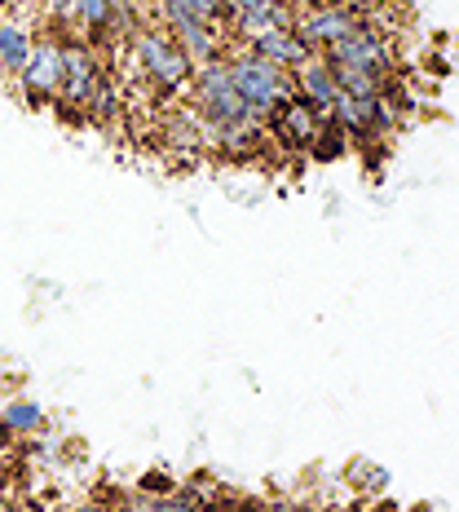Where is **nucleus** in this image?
I'll return each mask as SVG.
<instances>
[{"label":"nucleus","instance_id":"nucleus-1","mask_svg":"<svg viewBox=\"0 0 459 512\" xmlns=\"http://www.w3.org/2000/svg\"><path fill=\"white\" fill-rule=\"evenodd\" d=\"M124 53L133 62L137 80L151 84L159 98H186L190 80H195V62L177 45V36L164 23H137L124 36Z\"/></svg>","mask_w":459,"mask_h":512},{"label":"nucleus","instance_id":"nucleus-2","mask_svg":"<svg viewBox=\"0 0 459 512\" xmlns=\"http://www.w3.org/2000/svg\"><path fill=\"white\" fill-rule=\"evenodd\" d=\"M186 102L195 106L199 115H204V124H208V142H212V133H226V128L265 124V120H256L248 106H243L239 89H234V80H230L226 53H221V58L199 62V67H195V80H190Z\"/></svg>","mask_w":459,"mask_h":512},{"label":"nucleus","instance_id":"nucleus-3","mask_svg":"<svg viewBox=\"0 0 459 512\" xmlns=\"http://www.w3.org/2000/svg\"><path fill=\"white\" fill-rule=\"evenodd\" d=\"M226 67H230V80H234V89H239L243 106H248L256 120H270V115L296 93L292 76H287L283 67H274V62H265L261 53H252L248 45H234L230 40Z\"/></svg>","mask_w":459,"mask_h":512},{"label":"nucleus","instance_id":"nucleus-4","mask_svg":"<svg viewBox=\"0 0 459 512\" xmlns=\"http://www.w3.org/2000/svg\"><path fill=\"white\" fill-rule=\"evenodd\" d=\"M106 76H111V67L102 58V45H93L84 36H62V93L53 102V111L62 120H84V111H89L93 93Z\"/></svg>","mask_w":459,"mask_h":512},{"label":"nucleus","instance_id":"nucleus-5","mask_svg":"<svg viewBox=\"0 0 459 512\" xmlns=\"http://www.w3.org/2000/svg\"><path fill=\"white\" fill-rule=\"evenodd\" d=\"M327 120H332L349 142L371 146L398 124V106H393L389 93H367V98H358V93H340V98L332 102V111H327Z\"/></svg>","mask_w":459,"mask_h":512},{"label":"nucleus","instance_id":"nucleus-6","mask_svg":"<svg viewBox=\"0 0 459 512\" xmlns=\"http://www.w3.org/2000/svg\"><path fill=\"white\" fill-rule=\"evenodd\" d=\"M14 80H18L23 102L36 106V111H49V106L58 102V93H62V36L58 31L36 36V45H31L23 71H18Z\"/></svg>","mask_w":459,"mask_h":512},{"label":"nucleus","instance_id":"nucleus-7","mask_svg":"<svg viewBox=\"0 0 459 512\" xmlns=\"http://www.w3.org/2000/svg\"><path fill=\"white\" fill-rule=\"evenodd\" d=\"M362 23V14L358 9H349V5H336V0H314V5H305L301 14L292 18V27H296V36L305 40L314 53H323V49H332L336 40H345L349 31H354Z\"/></svg>","mask_w":459,"mask_h":512},{"label":"nucleus","instance_id":"nucleus-8","mask_svg":"<svg viewBox=\"0 0 459 512\" xmlns=\"http://www.w3.org/2000/svg\"><path fill=\"white\" fill-rule=\"evenodd\" d=\"M323 124H327V115L318 111V106H309L301 93H292V98L265 120V133H270V142L283 146V151H309V142L318 137Z\"/></svg>","mask_w":459,"mask_h":512},{"label":"nucleus","instance_id":"nucleus-9","mask_svg":"<svg viewBox=\"0 0 459 512\" xmlns=\"http://www.w3.org/2000/svg\"><path fill=\"white\" fill-rule=\"evenodd\" d=\"M292 18L296 14L283 0H221V27L230 31L234 45H243V40L261 36L270 27H287Z\"/></svg>","mask_w":459,"mask_h":512},{"label":"nucleus","instance_id":"nucleus-10","mask_svg":"<svg viewBox=\"0 0 459 512\" xmlns=\"http://www.w3.org/2000/svg\"><path fill=\"white\" fill-rule=\"evenodd\" d=\"M292 84H296V93L309 102V106H318V111H332V102L340 98V84H336V71H332V62L323 58V53H309V58L301 62V67L292 71Z\"/></svg>","mask_w":459,"mask_h":512},{"label":"nucleus","instance_id":"nucleus-11","mask_svg":"<svg viewBox=\"0 0 459 512\" xmlns=\"http://www.w3.org/2000/svg\"><path fill=\"white\" fill-rule=\"evenodd\" d=\"M243 45H248L252 53H261L265 62H274V67H283L287 76H292V71L309 58V53H314L301 36H296V27H292V23H287V27H270V31H261V36L243 40Z\"/></svg>","mask_w":459,"mask_h":512},{"label":"nucleus","instance_id":"nucleus-12","mask_svg":"<svg viewBox=\"0 0 459 512\" xmlns=\"http://www.w3.org/2000/svg\"><path fill=\"white\" fill-rule=\"evenodd\" d=\"M31 45H36V31H31L18 14L0 18V76H18L27 62Z\"/></svg>","mask_w":459,"mask_h":512},{"label":"nucleus","instance_id":"nucleus-13","mask_svg":"<svg viewBox=\"0 0 459 512\" xmlns=\"http://www.w3.org/2000/svg\"><path fill=\"white\" fill-rule=\"evenodd\" d=\"M155 23L177 27V23H221V0H151Z\"/></svg>","mask_w":459,"mask_h":512},{"label":"nucleus","instance_id":"nucleus-14","mask_svg":"<svg viewBox=\"0 0 459 512\" xmlns=\"http://www.w3.org/2000/svg\"><path fill=\"white\" fill-rule=\"evenodd\" d=\"M0 424H5L14 437H31V433H40V429H49V415L45 407H40L36 398H5L0 402Z\"/></svg>","mask_w":459,"mask_h":512},{"label":"nucleus","instance_id":"nucleus-15","mask_svg":"<svg viewBox=\"0 0 459 512\" xmlns=\"http://www.w3.org/2000/svg\"><path fill=\"white\" fill-rule=\"evenodd\" d=\"M345 151H349V137L340 133V128H336L332 120H327L323 128H318V137H314V142H309V155H314V159H323V164H332V159H340Z\"/></svg>","mask_w":459,"mask_h":512},{"label":"nucleus","instance_id":"nucleus-16","mask_svg":"<svg viewBox=\"0 0 459 512\" xmlns=\"http://www.w3.org/2000/svg\"><path fill=\"white\" fill-rule=\"evenodd\" d=\"M173 486H177V482H173L168 473H146V477H142V490H164V495H168ZM151 504H155V499H151Z\"/></svg>","mask_w":459,"mask_h":512},{"label":"nucleus","instance_id":"nucleus-17","mask_svg":"<svg viewBox=\"0 0 459 512\" xmlns=\"http://www.w3.org/2000/svg\"><path fill=\"white\" fill-rule=\"evenodd\" d=\"M9 451H14V433H9V429H5V424H0V460H5V455H9Z\"/></svg>","mask_w":459,"mask_h":512},{"label":"nucleus","instance_id":"nucleus-18","mask_svg":"<svg viewBox=\"0 0 459 512\" xmlns=\"http://www.w3.org/2000/svg\"><path fill=\"white\" fill-rule=\"evenodd\" d=\"M283 5L292 9V14H301V9H305V5H314V0H283Z\"/></svg>","mask_w":459,"mask_h":512}]
</instances>
